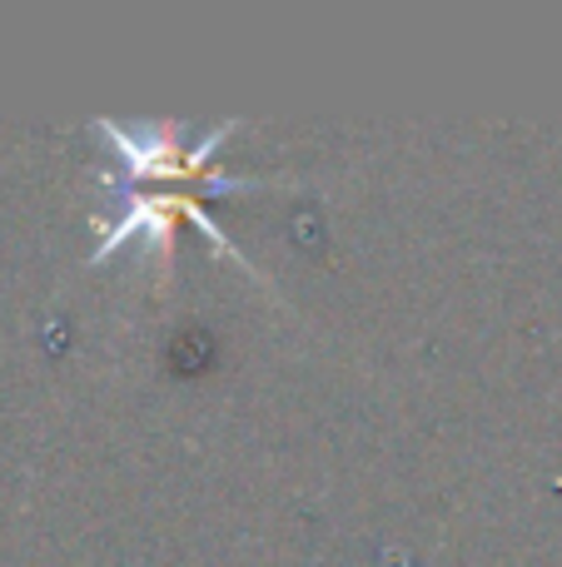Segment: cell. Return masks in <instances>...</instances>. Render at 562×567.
Returning a JSON list of instances; mask_svg holds the SVG:
<instances>
[{"instance_id":"obj_1","label":"cell","mask_w":562,"mask_h":567,"mask_svg":"<svg viewBox=\"0 0 562 567\" xmlns=\"http://www.w3.org/2000/svg\"><path fill=\"white\" fill-rule=\"evenodd\" d=\"M239 130V120H225L209 135H199L195 145L179 140V125H145L129 130L119 120H95V135L110 145V155L119 159L125 175L139 179H165V185H195L199 195H225V189H259V185H284V175H229L215 165V150Z\"/></svg>"}]
</instances>
